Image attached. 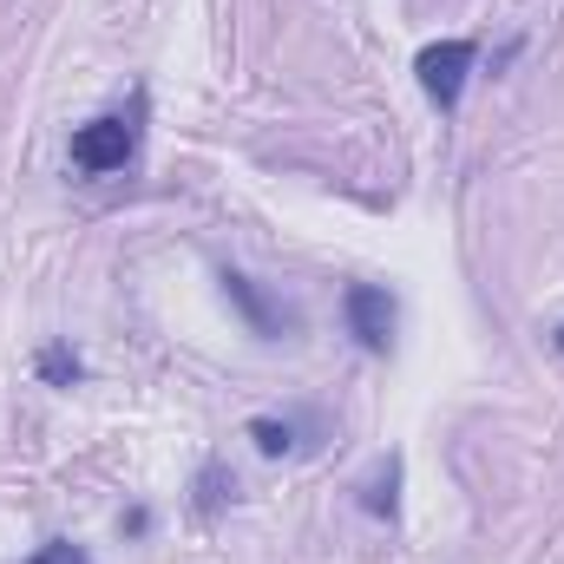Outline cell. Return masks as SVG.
<instances>
[{
    "mask_svg": "<svg viewBox=\"0 0 564 564\" xmlns=\"http://www.w3.org/2000/svg\"><path fill=\"white\" fill-rule=\"evenodd\" d=\"M341 322H348V335H355L368 355H388V348H394L401 302H394L381 282H348V289H341Z\"/></svg>",
    "mask_w": 564,
    "mask_h": 564,
    "instance_id": "1",
    "label": "cell"
},
{
    "mask_svg": "<svg viewBox=\"0 0 564 564\" xmlns=\"http://www.w3.org/2000/svg\"><path fill=\"white\" fill-rule=\"evenodd\" d=\"M132 151H139V119H126V112H106V119H93V126L73 132V164L93 171V177L126 171Z\"/></svg>",
    "mask_w": 564,
    "mask_h": 564,
    "instance_id": "2",
    "label": "cell"
},
{
    "mask_svg": "<svg viewBox=\"0 0 564 564\" xmlns=\"http://www.w3.org/2000/svg\"><path fill=\"white\" fill-rule=\"evenodd\" d=\"M479 66V46L473 40H440V46H426L421 59H414V73H421V93L440 106V112H453L459 106V93H466V73Z\"/></svg>",
    "mask_w": 564,
    "mask_h": 564,
    "instance_id": "3",
    "label": "cell"
},
{
    "mask_svg": "<svg viewBox=\"0 0 564 564\" xmlns=\"http://www.w3.org/2000/svg\"><path fill=\"white\" fill-rule=\"evenodd\" d=\"M224 295L243 308V322H250L257 335H282V308H276V302H270V295H263L250 276H243V270H224Z\"/></svg>",
    "mask_w": 564,
    "mask_h": 564,
    "instance_id": "4",
    "label": "cell"
},
{
    "mask_svg": "<svg viewBox=\"0 0 564 564\" xmlns=\"http://www.w3.org/2000/svg\"><path fill=\"white\" fill-rule=\"evenodd\" d=\"M79 375H86V368H79V355H73L66 341H46V348H40V381H46V388H73Z\"/></svg>",
    "mask_w": 564,
    "mask_h": 564,
    "instance_id": "5",
    "label": "cell"
},
{
    "mask_svg": "<svg viewBox=\"0 0 564 564\" xmlns=\"http://www.w3.org/2000/svg\"><path fill=\"white\" fill-rule=\"evenodd\" d=\"M230 492H237V473H230V466H224V459H210V466H204V473H197V512H204V519H210V512H217V506H224V499H230Z\"/></svg>",
    "mask_w": 564,
    "mask_h": 564,
    "instance_id": "6",
    "label": "cell"
},
{
    "mask_svg": "<svg viewBox=\"0 0 564 564\" xmlns=\"http://www.w3.org/2000/svg\"><path fill=\"white\" fill-rule=\"evenodd\" d=\"M394 486H401V459H388V479H375L361 506H368L375 519H394Z\"/></svg>",
    "mask_w": 564,
    "mask_h": 564,
    "instance_id": "7",
    "label": "cell"
},
{
    "mask_svg": "<svg viewBox=\"0 0 564 564\" xmlns=\"http://www.w3.org/2000/svg\"><path fill=\"white\" fill-rule=\"evenodd\" d=\"M26 564H93V558H86V545H73V539H46Z\"/></svg>",
    "mask_w": 564,
    "mask_h": 564,
    "instance_id": "8",
    "label": "cell"
},
{
    "mask_svg": "<svg viewBox=\"0 0 564 564\" xmlns=\"http://www.w3.org/2000/svg\"><path fill=\"white\" fill-rule=\"evenodd\" d=\"M250 440H257L263 453H289V446H295V440H289V426H282V421H250Z\"/></svg>",
    "mask_w": 564,
    "mask_h": 564,
    "instance_id": "9",
    "label": "cell"
},
{
    "mask_svg": "<svg viewBox=\"0 0 564 564\" xmlns=\"http://www.w3.org/2000/svg\"><path fill=\"white\" fill-rule=\"evenodd\" d=\"M552 348H558V355H564V322H558V335H552Z\"/></svg>",
    "mask_w": 564,
    "mask_h": 564,
    "instance_id": "10",
    "label": "cell"
}]
</instances>
